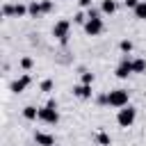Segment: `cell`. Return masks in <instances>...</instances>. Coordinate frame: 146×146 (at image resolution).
Wrapping results in <instances>:
<instances>
[{"instance_id":"1","label":"cell","mask_w":146,"mask_h":146,"mask_svg":"<svg viewBox=\"0 0 146 146\" xmlns=\"http://www.w3.org/2000/svg\"><path fill=\"white\" fill-rule=\"evenodd\" d=\"M107 105L114 110H121L125 105H130V91L128 89H112L107 91Z\"/></svg>"},{"instance_id":"2","label":"cell","mask_w":146,"mask_h":146,"mask_svg":"<svg viewBox=\"0 0 146 146\" xmlns=\"http://www.w3.org/2000/svg\"><path fill=\"white\" fill-rule=\"evenodd\" d=\"M135 121H137V107L125 105V107H121V110L116 112V123H119V128H132Z\"/></svg>"},{"instance_id":"3","label":"cell","mask_w":146,"mask_h":146,"mask_svg":"<svg viewBox=\"0 0 146 146\" xmlns=\"http://www.w3.org/2000/svg\"><path fill=\"white\" fill-rule=\"evenodd\" d=\"M52 36H55L57 41L66 43L68 36H71V21H68V18H59V21L52 25Z\"/></svg>"},{"instance_id":"4","label":"cell","mask_w":146,"mask_h":146,"mask_svg":"<svg viewBox=\"0 0 146 146\" xmlns=\"http://www.w3.org/2000/svg\"><path fill=\"white\" fill-rule=\"evenodd\" d=\"M39 121L46 123V125H57V123H59V110L52 107V105L39 107Z\"/></svg>"},{"instance_id":"5","label":"cell","mask_w":146,"mask_h":146,"mask_svg":"<svg viewBox=\"0 0 146 146\" xmlns=\"http://www.w3.org/2000/svg\"><path fill=\"white\" fill-rule=\"evenodd\" d=\"M114 75H116L119 80H128V75H132V59H130L128 55H123V57L119 59V64H116V68H114Z\"/></svg>"},{"instance_id":"6","label":"cell","mask_w":146,"mask_h":146,"mask_svg":"<svg viewBox=\"0 0 146 146\" xmlns=\"http://www.w3.org/2000/svg\"><path fill=\"white\" fill-rule=\"evenodd\" d=\"M82 27H84V34H87V36H98V34H103V30H105V21H103V18H87V23H84Z\"/></svg>"},{"instance_id":"7","label":"cell","mask_w":146,"mask_h":146,"mask_svg":"<svg viewBox=\"0 0 146 146\" xmlns=\"http://www.w3.org/2000/svg\"><path fill=\"white\" fill-rule=\"evenodd\" d=\"M30 84H32V75H30V73H21V75L9 84V89H11L14 94H23Z\"/></svg>"},{"instance_id":"8","label":"cell","mask_w":146,"mask_h":146,"mask_svg":"<svg viewBox=\"0 0 146 146\" xmlns=\"http://www.w3.org/2000/svg\"><path fill=\"white\" fill-rule=\"evenodd\" d=\"M91 84H84V82H80V84H73V96L75 98H80V100H89L91 98Z\"/></svg>"},{"instance_id":"9","label":"cell","mask_w":146,"mask_h":146,"mask_svg":"<svg viewBox=\"0 0 146 146\" xmlns=\"http://www.w3.org/2000/svg\"><path fill=\"white\" fill-rule=\"evenodd\" d=\"M34 141H36V146H55V137L48 132H41V130L34 132Z\"/></svg>"},{"instance_id":"10","label":"cell","mask_w":146,"mask_h":146,"mask_svg":"<svg viewBox=\"0 0 146 146\" xmlns=\"http://www.w3.org/2000/svg\"><path fill=\"white\" fill-rule=\"evenodd\" d=\"M27 16H30V18H39V16H43L41 0H32V2H27Z\"/></svg>"},{"instance_id":"11","label":"cell","mask_w":146,"mask_h":146,"mask_svg":"<svg viewBox=\"0 0 146 146\" xmlns=\"http://www.w3.org/2000/svg\"><path fill=\"white\" fill-rule=\"evenodd\" d=\"M116 9H119L116 0H103V2H100V11H103L105 16H112V14H116Z\"/></svg>"},{"instance_id":"12","label":"cell","mask_w":146,"mask_h":146,"mask_svg":"<svg viewBox=\"0 0 146 146\" xmlns=\"http://www.w3.org/2000/svg\"><path fill=\"white\" fill-rule=\"evenodd\" d=\"M23 119H25V121H36V119H39V107L25 105V107H23Z\"/></svg>"},{"instance_id":"13","label":"cell","mask_w":146,"mask_h":146,"mask_svg":"<svg viewBox=\"0 0 146 146\" xmlns=\"http://www.w3.org/2000/svg\"><path fill=\"white\" fill-rule=\"evenodd\" d=\"M94 139H96L98 146H112V137H110L105 130H98V132L94 135Z\"/></svg>"},{"instance_id":"14","label":"cell","mask_w":146,"mask_h":146,"mask_svg":"<svg viewBox=\"0 0 146 146\" xmlns=\"http://www.w3.org/2000/svg\"><path fill=\"white\" fill-rule=\"evenodd\" d=\"M132 73H146V59L144 57H135L132 59Z\"/></svg>"},{"instance_id":"15","label":"cell","mask_w":146,"mask_h":146,"mask_svg":"<svg viewBox=\"0 0 146 146\" xmlns=\"http://www.w3.org/2000/svg\"><path fill=\"white\" fill-rule=\"evenodd\" d=\"M132 11H135V18H139V21H146V0H139V5H137Z\"/></svg>"},{"instance_id":"16","label":"cell","mask_w":146,"mask_h":146,"mask_svg":"<svg viewBox=\"0 0 146 146\" xmlns=\"http://www.w3.org/2000/svg\"><path fill=\"white\" fill-rule=\"evenodd\" d=\"M132 48H135V43H132L130 39H121V41H119V50H121L123 55H130Z\"/></svg>"},{"instance_id":"17","label":"cell","mask_w":146,"mask_h":146,"mask_svg":"<svg viewBox=\"0 0 146 146\" xmlns=\"http://www.w3.org/2000/svg\"><path fill=\"white\" fill-rule=\"evenodd\" d=\"M23 16H27V5L16 2L14 5V18H23Z\"/></svg>"},{"instance_id":"18","label":"cell","mask_w":146,"mask_h":146,"mask_svg":"<svg viewBox=\"0 0 146 146\" xmlns=\"http://www.w3.org/2000/svg\"><path fill=\"white\" fill-rule=\"evenodd\" d=\"M39 89H41L43 94H50V91L55 89V82H52L50 78H46V80H41V84H39Z\"/></svg>"},{"instance_id":"19","label":"cell","mask_w":146,"mask_h":146,"mask_svg":"<svg viewBox=\"0 0 146 146\" xmlns=\"http://www.w3.org/2000/svg\"><path fill=\"white\" fill-rule=\"evenodd\" d=\"M2 16L5 18H14V5L11 2H5L2 5Z\"/></svg>"},{"instance_id":"20","label":"cell","mask_w":146,"mask_h":146,"mask_svg":"<svg viewBox=\"0 0 146 146\" xmlns=\"http://www.w3.org/2000/svg\"><path fill=\"white\" fill-rule=\"evenodd\" d=\"M73 23H75V25H84V23H87V14H84V11H75V14H73Z\"/></svg>"},{"instance_id":"21","label":"cell","mask_w":146,"mask_h":146,"mask_svg":"<svg viewBox=\"0 0 146 146\" xmlns=\"http://www.w3.org/2000/svg\"><path fill=\"white\" fill-rule=\"evenodd\" d=\"M18 64H21V68H23V71H30V68L34 66V59H32V57H21V62H18Z\"/></svg>"},{"instance_id":"22","label":"cell","mask_w":146,"mask_h":146,"mask_svg":"<svg viewBox=\"0 0 146 146\" xmlns=\"http://www.w3.org/2000/svg\"><path fill=\"white\" fill-rule=\"evenodd\" d=\"M41 9H43V14H50L55 9V0H41Z\"/></svg>"},{"instance_id":"23","label":"cell","mask_w":146,"mask_h":146,"mask_svg":"<svg viewBox=\"0 0 146 146\" xmlns=\"http://www.w3.org/2000/svg\"><path fill=\"white\" fill-rule=\"evenodd\" d=\"M80 82H84V84H94V73H91V71H82Z\"/></svg>"},{"instance_id":"24","label":"cell","mask_w":146,"mask_h":146,"mask_svg":"<svg viewBox=\"0 0 146 146\" xmlns=\"http://www.w3.org/2000/svg\"><path fill=\"white\" fill-rule=\"evenodd\" d=\"M94 100H96V105H107V91H100Z\"/></svg>"},{"instance_id":"25","label":"cell","mask_w":146,"mask_h":146,"mask_svg":"<svg viewBox=\"0 0 146 146\" xmlns=\"http://www.w3.org/2000/svg\"><path fill=\"white\" fill-rule=\"evenodd\" d=\"M123 5H125V9H135L139 5V0H123Z\"/></svg>"},{"instance_id":"26","label":"cell","mask_w":146,"mask_h":146,"mask_svg":"<svg viewBox=\"0 0 146 146\" xmlns=\"http://www.w3.org/2000/svg\"><path fill=\"white\" fill-rule=\"evenodd\" d=\"M78 5L82 7V9H91L94 5H91V0H78Z\"/></svg>"}]
</instances>
